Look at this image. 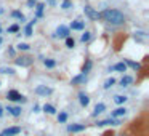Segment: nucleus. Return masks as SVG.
<instances>
[{
    "label": "nucleus",
    "mask_w": 149,
    "mask_h": 136,
    "mask_svg": "<svg viewBox=\"0 0 149 136\" xmlns=\"http://www.w3.org/2000/svg\"><path fill=\"white\" fill-rule=\"evenodd\" d=\"M101 18H103L106 23L112 24V26H120V24L125 23V15L120 13L119 10H104L103 13H101Z\"/></svg>",
    "instance_id": "obj_1"
},
{
    "label": "nucleus",
    "mask_w": 149,
    "mask_h": 136,
    "mask_svg": "<svg viewBox=\"0 0 149 136\" xmlns=\"http://www.w3.org/2000/svg\"><path fill=\"white\" fill-rule=\"evenodd\" d=\"M32 62H34L32 56H18V58L15 59V64L19 66V67H29Z\"/></svg>",
    "instance_id": "obj_2"
},
{
    "label": "nucleus",
    "mask_w": 149,
    "mask_h": 136,
    "mask_svg": "<svg viewBox=\"0 0 149 136\" xmlns=\"http://www.w3.org/2000/svg\"><path fill=\"white\" fill-rule=\"evenodd\" d=\"M84 13L87 15V16L90 18L91 21H98V19H101V13H100V11H96L95 8H91L90 5H87V7L84 8Z\"/></svg>",
    "instance_id": "obj_3"
},
{
    "label": "nucleus",
    "mask_w": 149,
    "mask_h": 136,
    "mask_svg": "<svg viewBox=\"0 0 149 136\" xmlns=\"http://www.w3.org/2000/svg\"><path fill=\"white\" fill-rule=\"evenodd\" d=\"M7 98H8L10 101H19V103H26V98H24L21 93H18L16 90H10V91L7 93Z\"/></svg>",
    "instance_id": "obj_4"
},
{
    "label": "nucleus",
    "mask_w": 149,
    "mask_h": 136,
    "mask_svg": "<svg viewBox=\"0 0 149 136\" xmlns=\"http://www.w3.org/2000/svg\"><path fill=\"white\" fill-rule=\"evenodd\" d=\"M19 133H21L19 126H10V128H5L0 136H15V135H19Z\"/></svg>",
    "instance_id": "obj_5"
},
{
    "label": "nucleus",
    "mask_w": 149,
    "mask_h": 136,
    "mask_svg": "<svg viewBox=\"0 0 149 136\" xmlns=\"http://www.w3.org/2000/svg\"><path fill=\"white\" fill-rule=\"evenodd\" d=\"M36 93L40 94V96H48V94L53 93V90L50 87H45V85H39V87L36 88Z\"/></svg>",
    "instance_id": "obj_6"
},
{
    "label": "nucleus",
    "mask_w": 149,
    "mask_h": 136,
    "mask_svg": "<svg viewBox=\"0 0 149 136\" xmlns=\"http://www.w3.org/2000/svg\"><path fill=\"white\" fill-rule=\"evenodd\" d=\"M56 35L68 39V37H71V29H69V27H66V26H59L58 29H56Z\"/></svg>",
    "instance_id": "obj_7"
},
{
    "label": "nucleus",
    "mask_w": 149,
    "mask_h": 136,
    "mask_svg": "<svg viewBox=\"0 0 149 136\" xmlns=\"http://www.w3.org/2000/svg\"><path fill=\"white\" fill-rule=\"evenodd\" d=\"M106 125H120V122L117 119H106V120L96 122V126H106Z\"/></svg>",
    "instance_id": "obj_8"
},
{
    "label": "nucleus",
    "mask_w": 149,
    "mask_h": 136,
    "mask_svg": "<svg viewBox=\"0 0 149 136\" xmlns=\"http://www.w3.org/2000/svg\"><path fill=\"white\" fill-rule=\"evenodd\" d=\"M85 82H87V74H79L71 80V83L72 85H80V83H85Z\"/></svg>",
    "instance_id": "obj_9"
},
{
    "label": "nucleus",
    "mask_w": 149,
    "mask_h": 136,
    "mask_svg": "<svg viewBox=\"0 0 149 136\" xmlns=\"http://www.w3.org/2000/svg\"><path fill=\"white\" fill-rule=\"evenodd\" d=\"M84 130H85L84 123H74V125L68 126V131H71V133H79V131H84Z\"/></svg>",
    "instance_id": "obj_10"
},
{
    "label": "nucleus",
    "mask_w": 149,
    "mask_h": 136,
    "mask_svg": "<svg viewBox=\"0 0 149 136\" xmlns=\"http://www.w3.org/2000/svg\"><path fill=\"white\" fill-rule=\"evenodd\" d=\"M112 119H117V117H123V115H127V109L125 107H117L116 110H112Z\"/></svg>",
    "instance_id": "obj_11"
},
{
    "label": "nucleus",
    "mask_w": 149,
    "mask_h": 136,
    "mask_svg": "<svg viewBox=\"0 0 149 136\" xmlns=\"http://www.w3.org/2000/svg\"><path fill=\"white\" fill-rule=\"evenodd\" d=\"M84 27H85L84 21H72V24H71L72 31H84Z\"/></svg>",
    "instance_id": "obj_12"
},
{
    "label": "nucleus",
    "mask_w": 149,
    "mask_h": 136,
    "mask_svg": "<svg viewBox=\"0 0 149 136\" xmlns=\"http://www.w3.org/2000/svg\"><path fill=\"white\" fill-rule=\"evenodd\" d=\"M125 66H127V67L135 69V71H139V69H141V64H139V62L132 61V59H125Z\"/></svg>",
    "instance_id": "obj_13"
},
{
    "label": "nucleus",
    "mask_w": 149,
    "mask_h": 136,
    "mask_svg": "<svg viewBox=\"0 0 149 136\" xmlns=\"http://www.w3.org/2000/svg\"><path fill=\"white\" fill-rule=\"evenodd\" d=\"M79 101H80V104H82L84 107H87L88 104H90V98H88L85 93H80V94H79Z\"/></svg>",
    "instance_id": "obj_14"
},
{
    "label": "nucleus",
    "mask_w": 149,
    "mask_h": 136,
    "mask_svg": "<svg viewBox=\"0 0 149 136\" xmlns=\"http://www.w3.org/2000/svg\"><path fill=\"white\" fill-rule=\"evenodd\" d=\"M106 110V106H104L103 103H100V104H96L95 106V110H93V117H96V115H100L101 112H104Z\"/></svg>",
    "instance_id": "obj_15"
},
{
    "label": "nucleus",
    "mask_w": 149,
    "mask_h": 136,
    "mask_svg": "<svg viewBox=\"0 0 149 136\" xmlns=\"http://www.w3.org/2000/svg\"><path fill=\"white\" fill-rule=\"evenodd\" d=\"M7 110H8V112H10L13 117H19V115H21V107H18V106H15V107L8 106Z\"/></svg>",
    "instance_id": "obj_16"
},
{
    "label": "nucleus",
    "mask_w": 149,
    "mask_h": 136,
    "mask_svg": "<svg viewBox=\"0 0 149 136\" xmlns=\"http://www.w3.org/2000/svg\"><path fill=\"white\" fill-rule=\"evenodd\" d=\"M34 24H36V19H34V21H31V23L26 26V29H24V35H27V37H31V35H32V26H34Z\"/></svg>",
    "instance_id": "obj_17"
},
{
    "label": "nucleus",
    "mask_w": 149,
    "mask_h": 136,
    "mask_svg": "<svg viewBox=\"0 0 149 136\" xmlns=\"http://www.w3.org/2000/svg\"><path fill=\"white\" fill-rule=\"evenodd\" d=\"M112 69H116V71H119V72H125L127 71V66H125V62H117L114 67H111L109 71H112Z\"/></svg>",
    "instance_id": "obj_18"
},
{
    "label": "nucleus",
    "mask_w": 149,
    "mask_h": 136,
    "mask_svg": "<svg viewBox=\"0 0 149 136\" xmlns=\"http://www.w3.org/2000/svg\"><path fill=\"white\" fill-rule=\"evenodd\" d=\"M11 16L16 18V19H19V21H24V19H26V18H24V15L21 13V11H18V10H13V11H11Z\"/></svg>",
    "instance_id": "obj_19"
},
{
    "label": "nucleus",
    "mask_w": 149,
    "mask_h": 136,
    "mask_svg": "<svg viewBox=\"0 0 149 136\" xmlns=\"http://www.w3.org/2000/svg\"><path fill=\"white\" fill-rule=\"evenodd\" d=\"M133 82V78L130 77V75H125V77H122V80H120V85L122 87H127V85H130Z\"/></svg>",
    "instance_id": "obj_20"
},
{
    "label": "nucleus",
    "mask_w": 149,
    "mask_h": 136,
    "mask_svg": "<svg viewBox=\"0 0 149 136\" xmlns=\"http://www.w3.org/2000/svg\"><path fill=\"white\" fill-rule=\"evenodd\" d=\"M43 110H45L47 114H50V115L56 112V109H55V107L52 106V104H45V106H43Z\"/></svg>",
    "instance_id": "obj_21"
},
{
    "label": "nucleus",
    "mask_w": 149,
    "mask_h": 136,
    "mask_svg": "<svg viewBox=\"0 0 149 136\" xmlns=\"http://www.w3.org/2000/svg\"><path fill=\"white\" fill-rule=\"evenodd\" d=\"M43 64H45V67L53 69L56 66V61H55V59H45V61H43Z\"/></svg>",
    "instance_id": "obj_22"
},
{
    "label": "nucleus",
    "mask_w": 149,
    "mask_h": 136,
    "mask_svg": "<svg viewBox=\"0 0 149 136\" xmlns=\"http://www.w3.org/2000/svg\"><path fill=\"white\" fill-rule=\"evenodd\" d=\"M127 101L125 96H122V94H117V96H114V103L116 104H123Z\"/></svg>",
    "instance_id": "obj_23"
},
{
    "label": "nucleus",
    "mask_w": 149,
    "mask_h": 136,
    "mask_svg": "<svg viewBox=\"0 0 149 136\" xmlns=\"http://www.w3.org/2000/svg\"><path fill=\"white\" fill-rule=\"evenodd\" d=\"M36 8H37V18H40L43 15V8H45V5H43V3H37Z\"/></svg>",
    "instance_id": "obj_24"
},
{
    "label": "nucleus",
    "mask_w": 149,
    "mask_h": 136,
    "mask_svg": "<svg viewBox=\"0 0 149 136\" xmlns=\"http://www.w3.org/2000/svg\"><path fill=\"white\" fill-rule=\"evenodd\" d=\"M91 66H93V64H91V61H87V62H85L84 67H82V74H87V72L91 69Z\"/></svg>",
    "instance_id": "obj_25"
},
{
    "label": "nucleus",
    "mask_w": 149,
    "mask_h": 136,
    "mask_svg": "<svg viewBox=\"0 0 149 136\" xmlns=\"http://www.w3.org/2000/svg\"><path fill=\"white\" fill-rule=\"evenodd\" d=\"M74 45H75V40L72 39V37H68V39H66V46H68V48H74Z\"/></svg>",
    "instance_id": "obj_26"
},
{
    "label": "nucleus",
    "mask_w": 149,
    "mask_h": 136,
    "mask_svg": "<svg viewBox=\"0 0 149 136\" xmlns=\"http://www.w3.org/2000/svg\"><path fill=\"white\" fill-rule=\"evenodd\" d=\"M114 83H116V80H114L112 77H111V78H107V80L104 82V88H106V90H107V88H111V87H112Z\"/></svg>",
    "instance_id": "obj_27"
},
{
    "label": "nucleus",
    "mask_w": 149,
    "mask_h": 136,
    "mask_svg": "<svg viewBox=\"0 0 149 136\" xmlns=\"http://www.w3.org/2000/svg\"><path fill=\"white\" fill-rule=\"evenodd\" d=\"M66 120H68V114H66V112H61V114L58 115V122H59V123H64Z\"/></svg>",
    "instance_id": "obj_28"
},
{
    "label": "nucleus",
    "mask_w": 149,
    "mask_h": 136,
    "mask_svg": "<svg viewBox=\"0 0 149 136\" xmlns=\"http://www.w3.org/2000/svg\"><path fill=\"white\" fill-rule=\"evenodd\" d=\"M91 39V35H90V32H85V34H82V37H80V40H82V42H88V40H90Z\"/></svg>",
    "instance_id": "obj_29"
},
{
    "label": "nucleus",
    "mask_w": 149,
    "mask_h": 136,
    "mask_svg": "<svg viewBox=\"0 0 149 136\" xmlns=\"http://www.w3.org/2000/svg\"><path fill=\"white\" fill-rule=\"evenodd\" d=\"M0 72H3V74H15V69H11V67H2V69H0Z\"/></svg>",
    "instance_id": "obj_30"
},
{
    "label": "nucleus",
    "mask_w": 149,
    "mask_h": 136,
    "mask_svg": "<svg viewBox=\"0 0 149 136\" xmlns=\"http://www.w3.org/2000/svg\"><path fill=\"white\" fill-rule=\"evenodd\" d=\"M61 7L64 8V10H68V8H71V7H72V2H71V0H64Z\"/></svg>",
    "instance_id": "obj_31"
},
{
    "label": "nucleus",
    "mask_w": 149,
    "mask_h": 136,
    "mask_svg": "<svg viewBox=\"0 0 149 136\" xmlns=\"http://www.w3.org/2000/svg\"><path fill=\"white\" fill-rule=\"evenodd\" d=\"M8 32H19V26H18V24L10 26V27H8Z\"/></svg>",
    "instance_id": "obj_32"
},
{
    "label": "nucleus",
    "mask_w": 149,
    "mask_h": 136,
    "mask_svg": "<svg viewBox=\"0 0 149 136\" xmlns=\"http://www.w3.org/2000/svg\"><path fill=\"white\" fill-rule=\"evenodd\" d=\"M18 48H19V50H23V51H27V50H29L31 46L27 45V43H19V45H18Z\"/></svg>",
    "instance_id": "obj_33"
},
{
    "label": "nucleus",
    "mask_w": 149,
    "mask_h": 136,
    "mask_svg": "<svg viewBox=\"0 0 149 136\" xmlns=\"http://www.w3.org/2000/svg\"><path fill=\"white\" fill-rule=\"evenodd\" d=\"M37 5V0H27V7L29 8H34Z\"/></svg>",
    "instance_id": "obj_34"
},
{
    "label": "nucleus",
    "mask_w": 149,
    "mask_h": 136,
    "mask_svg": "<svg viewBox=\"0 0 149 136\" xmlns=\"http://www.w3.org/2000/svg\"><path fill=\"white\" fill-rule=\"evenodd\" d=\"M8 55L13 56V55H15V50H13V48H10V50H8Z\"/></svg>",
    "instance_id": "obj_35"
},
{
    "label": "nucleus",
    "mask_w": 149,
    "mask_h": 136,
    "mask_svg": "<svg viewBox=\"0 0 149 136\" xmlns=\"http://www.w3.org/2000/svg\"><path fill=\"white\" fill-rule=\"evenodd\" d=\"M40 110V106H34V112H39Z\"/></svg>",
    "instance_id": "obj_36"
},
{
    "label": "nucleus",
    "mask_w": 149,
    "mask_h": 136,
    "mask_svg": "<svg viewBox=\"0 0 149 136\" xmlns=\"http://www.w3.org/2000/svg\"><path fill=\"white\" fill-rule=\"evenodd\" d=\"M3 115V109H2V106H0V117Z\"/></svg>",
    "instance_id": "obj_37"
},
{
    "label": "nucleus",
    "mask_w": 149,
    "mask_h": 136,
    "mask_svg": "<svg viewBox=\"0 0 149 136\" xmlns=\"http://www.w3.org/2000/svg\"><path fill=\"white\" fill-rule=\"evenodd\" d=\"M48 3L50 5H55V0H48Z\"/></svg>",
    "instance_id": "obj_38"
},
{
    "label": "nucleus",
    "mask_w": 149,
    "mask_h": 136,
    "mask_svg": "<svg viewBox=\"0 0 149 136\" xmlns=\"http://www.w3.org/2000/svg\"><path fill=\"white\" fill-rule=\"evenodd\" d=\"M0 43H2V37H0Z\"/></svg>",
    "instance_id": "obj_39"
},
{
    "label": "nucleus",
    "mask_w": 149,
    "mask_h": 136,
    "mask_svg": "<svg viewBox=\"0 0 149 136\" xmlns=\"http://www.w3.org/2000/svg\"><path fill=\"white\" fill-rule=\"evenodd\" d=\"M0 32H2V27H0Z\"/></svg>",
    "instance_id": "obj_40"
}]
</instances>
